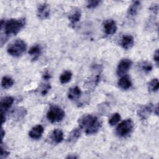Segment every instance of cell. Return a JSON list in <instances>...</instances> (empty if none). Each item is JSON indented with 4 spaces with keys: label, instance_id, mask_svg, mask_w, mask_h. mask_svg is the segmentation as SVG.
<instances>
[{
    "label": "cell",
    "instance_id": "cell-19",
    "mask_svg": "<svg viewBox=\"0 0 159 159\" xmlns=\"http://www.w3.org/2000/svg\"><path fill=\"white\" fill-rule=\"evenodd\" d=\"M14 84V80L9 76H5L2 78L1 86L4 89H8Z\"/></svg>",
    "mask_w": 159,
    "mask_h": 159
},
{
    "label": "cell",
    "instance_id": "cell-32",
    "mask_svg": "<svg viewBox=\"0 0 159 159\" xmlns=\"http://www.w3.org/2000/svg\"><path fill=\"white\" fill-rule=\"evenodd\" d=\"M158 105H157V106H156V107H155V109H154V112H155V113L156 114V115H158Z\"/></svg>",
    "mask_w": 159,
    "mask_h": 159
},
{
    "label": "cell",
    "instance_id": "cell-18",
    "mask_svg": "<svg viewBox=\"0 0 159 159\" xmlns=\"http://www.w3.org/2000/svg\"><path fill=\"white\" fill-rule=\"evenodd\" d=\"M52 139L54 142L56 143H59L61 142L63 140V133L58 129H55L52 132Z\"/></svg>",
    "mask_w": 159,
    "mask_h": 159
},
{
    "label": "cell",
    "instance_id": "cell-14",
    "mask_svg": "<svg viewBox=\"0 0 159 159\" xmlns=\"http://www.w3.org/2000/svg\"><path fill=\"white\" fill-rule=\"evenodd\" d=\"M141 7L140 2L139 1H134L129 6L128 10H127V15L129 17H134L136 16L139 11H140Z\"/></svg>",
    "mask_w": 159,
    "mask_h": 159
},
{
    "label": "cell",
    "instance_id": "cell-13",
    "mask_svg": "<svg viewBox=\"0 0 159 159\" xmlns=\"http://www.w3.org/2000/svg\"><path fill=\"white\" fill-rule=\"evenodd\" d=\"M120 44L124 49L125 50L130 49L134 44V40L133 37L130 35H124L121 39Z\"/></svg>",
    "mask_w": 159,
    "mask_h": 159
},
{
    "label": "cell",
    "instance_id": "cell-29",
    "mask_svg": "<svg viewBox=\"0 0 159 159\" xmlns=\"http://www.w3.org/2000/svg\"><path fill=\"white\" fill-rule=\"evenodd\" d=\"M43 78L46 80H48V79L50 78V73L47 71L45 72V73L43 75Z\"/></svg>",
    "mask_w": 159,
    "mask_h": 159
},
{
    "label": "cell",
    "instance_id": "cell-26",
    "mask_svg": "<svg viewBox=\"0 0 159 159\" xmlns=\"http://www.w3.org/2000/svg\"><path fill=\"white\" fill-rule=\"evenodd\" d=\"M9 155V152L6 151L5 149H4L2 146V144H1V154H0L1 158H6Z\"/></svg>",
    "mask_w": 159,
    "mask_h": 159
},
{
    "label": "cell",
    "instance_id": "cell-4",
    "mask_svg": "<svg viewBox=\"0 0 159 159\" xmlns=\"http://www.w3.org/2000/svg\"><path fill=\"white\" fill-rule=\"evenodd\" d=\"M134 129V122L130 119L121 122L116 128V134L120 137H125L131 134Z\"/></svg>",
    "mask_w": 159,
    "mask_h": 159
},
{
    "label": "cell",
    "instance_id": "cell-17",
    "mask_svg": "<svg viewBox=\"0 0 159 159\" xmlns=\"http://www.w3.org/2000/svg\"><path fill=\"white\" fill-rule=\"evenodd\" d=\"M81 90L78 86H75L69 89L68 93V98L69 99L74 101L78 99L81 95Z\"/></svg>",
    "mask_w": 159,
    "mask_h": 159
},
{
    "label": "cell",
    "instance_id": "cell-27",
    "mask_svg": "<svg viewBox=\"0 0 159 159\" xmlns=\"http://www.w3.org/2000/svg\"><path fill=\"white\" fill-rule=\"evenodd\" d=\"M153 59L157 64V66H158V61H159V53H158V50L157 49L153 56Z\"/></svg>",
    "mask_w": 159,
    "mask_h": 159
},
{
    "label": "cell",
    "instance_id": "cell-2",
    "mask_svg": "<svg viewBox=\"0 0 159 159\" xmlns=\"http://www.w3.org/2000/svg\"><path fill=\"white\" fill-rule=\"evenodd\" d=\"M80 129H85V133L88 135L97 133L101 127V122L94 116L85 114L78 120Z\"/></svg>",
    "mask_w": 159,
    "mask_h": 159
},
{
    "label": "cell",
    "instance_id": "cell-6",
    "mask_svg": "<svg viewBox=\"0 0 159 159\" xmlns=\"http://www.w3.org/2000/svg\"><path fill=\"white\" fill-rule=\"evenodd\" d=\"M132 61L130 60L127 58L122 59L118 64L117 68V74L120 76L125 75L130 69Z\"/></svg>",
    "mask_w": 159,
    "mask_h": 159
},
{
    "label": "cell",
    "instance_id": "cell-30",
    "mask_svg": "<svg viewBox=\"0 0 159 159\" xmlns=\"http://www.w3.org/2000/svg\"><path fill=\"white\" fill-rule=\"evenodd\" d=\"M78 158L77 156L72 155H68V157H66V158Z\"/></svg>",
    "mask_w": 159,
    "mask_h": 159
},
{
    "label": "cell",
    "instance_id": "cell-28",
    "mask_svg": "<svg viewBox=\"0 0 159 159\" xmlns=\"http://www.w3.org/2000/svg\"><path fill=\"white\" fill-rule=\"evenodd\" d=\"M50 89V86L49 85V84H47L45 86V88L43 89V90L42 91V94H43V95H45L47 93H48V90Z\"/></svg>",
    "mask_w": 159,
    "mask_h": 159
},
{
    "label": "cell",
    "instance_id": "cell-3",
    "mask_svg": "<svg viewBox=\"0 0 159 159\" xmlns=\"http://www.w3.org/2000/svg\"><path fill=\"white\" fill-rule=\"evenodd\" d=\"M26 49V43L21 39H17L12 42L7 46V52L10 55L18 57L21 56L25 52Z\"/></svg>",
    "mask_w": 159,
    "mask_h": 159
},
{
    "label": "cell",
    "instance_id": "cell-16",
    "mask_svg": "<svg viewBox=\"0 0 159 159\" xmlns=\"http://www.w3.org/2000/svg\"><path fill=\"white\" fill-rule=\"evenodd\" d=\"M118 86L120 88L126 90L131 87L132 82L127 76L124 75L119 79L118 81Z\"/></svg>",
    "mask_w": 159,
    "mask_h": 159
},
{
    "label": "cell",
    "instance_id": "cell-7",
    "mask_svg": "<svg viewBox=\"0 0 159 159\" xmlns=\"http://www.w3.org/2000/svg\"><path fill=\"white\" fill-rule=\"evenodd\" d=\"M50 6L47 3H42L40 4L37 8V16L39 19L41 20H44L47 19L50 16Z\"/></svg>",
    "mask_w": 159,
    "mask_h": 159
},
{
    "label": "cell",
    "instance_id": "cell-25",
    "mask_svg": "<svg viewBox=\"0 0 159 159\" xmlns=\"http://www.w3.org/2000/svg\"><path fill=\"white\" fill-rule=\"evenodd\" d=\"M141 68H142V70L145 73H149L150 71H152V65L150 63H149L143 62V63L142 64Z\"/></svg>",
    "mask_w": 159,
    "mask_h": 159
},
{
    "label": "cell",
    "instance_id": "cell-21",
    "mask_svg": "<svg viewBox=\"0 0 159 159\" xmlns=\"http://www.w3.org/2000/svg\"><path fill=\"white\" fill-rule=\"evenodd\" d=\"M81 132H80V129H73L70 134L68 141L70 142H73L75 140H76L80 137Z\"/></svg>",
    "mask_w": 159,
    "mask_h": 159
},
{
    "label": "cell",
    "instance_id": "cell-12",
    "mask_svg": "<svg viewBox=\"0 0 159 159\" xmlns=\"http://www.w3.org/2000/svg\"><path fill=\"white\" fill-rule=\"evenodd\" d=\"M81 16V10L79 8L75 7L73 9H72V11L70 12L68 16V19L70 20L71 25H75L80 20Z\"/></svg>",
    "mask_w": 159,
    "mask_h": 159
},
{
    "label": "cell",
    "instance_id": "cell-24",
    "mask_svg": "<svg viewBox=\"0 0 159 159\" xmlns=\"http://www.w3.org/2000/svg\"><path fill=\"white\" fill-rule=\"evenodd\" d=\"M101 2V1L99 0H92V1H88L87 3V7L88 9H94L98 6L100 3Z\"/></svg>",
    "mask_w": 159,
    "mask_h": 159
},
{
    "label": "cell",
    "instance_id": "cell-8",
    "mask_svg": "<svg viewBox=\"0 0 159 159\" xmlns=\"http://www.w3.org/2000/svg\"><path fill=\"white\" fill-rule=\"evenodd\" d=\"M153 109V105L152 103H149L147 105L142 106L140 109H139L137 111V114L142 120H145L152 113Z\"/></svg>",
    "mask_w": 159,
    "mask_h": 159
},
{
    "label": "cell",
    "instance_id": "cell-23",
    "mask_svg": "<svg viewBox=\"0 0 159 159\" xmlns=\"http://www.w3.org/2000/svg\"><path fill=\"white\" fill-rule=\"evenodd\" d=\"M120 120V116L119 113H114L109 119V123L111 126H113L117 124Z\"/></svg>",
    "mask_w": 159,
    "mask_h": 159
},
{
    "label": "cell",
    "instance_id": "cell-1",
    "mask_svg": "<svg viewBox=\"0 0 159 159\" xmlns=\"http://www.w3.org/2000/svg\"><path fill=\"white\" fill-rule=\"evenodd\" d=\"M25 19H11L4 21L1 20V36L4 35L3 37H1V44L3 45L4 43L7 39L8 37L12 35H16L25 26Z\"/></svg>",
    "mask_w": 159,
    "mask_h": 159
},
{
    "label": "cell",
    "instance_id": "cell-11",
    "mask_svg": "<svg viewBox=\"0 0 159 159\" xmlns=\"http://www.w3.org/2000/svg\"><path fill=\"white\" fill-rule=\"evenodd\" d=\"M43 131L44 129L42 125H37L32 128V129L29 132V135L33 139H39L42 137Z\"/></svg>",
    "mask_w": 159,
    "mask_h": 159
},
{
    "label": "cell",
    "instance_id": "cell-5",
    "mask_svg": "<svg viewBox=\"0 0 159 159\" xmlns=\"http://www.w3.org/2000/svg\"><path fill=\"white\" fill-rule=\"evenodd\" d=\"M65 115V111L61 107L57 106H52L47 113V118L50 122L54 123L62 120Z\"/></svg>",
    "mask_w": 159,
    "mask_h": 159
},
{
    "label": "cell",
    "instance_id": "cell-9",
    "mask_svg": "<svg viewBox=\"0 0 159 159\" xmlns=\"http://www.w3.org/2000/svg\"><path fill=\"white\" fill-rule=\"evenodd\" d=\"M104 29L106 35H112L117 31V25L116 22L112 19H109L104 23Z\"/></svg>",
    "mask_w": 159,
    "mask_h": 159
},
{
    "label": "cell",
    "instance_id": "cell-10",
    "mask_svg": "<svg viewBox=\"0 0 159 159\" xmlns=\"http://www.w3.org/2000/svg\"><path fill=\"white\" fill-rule=\"evenodd\" d=\"M14 98L11 96H6L1 100V114H5L6 111L11 107L14 102Z\"/></svg>",
    "mask_w": 159,
    "mask_h": 159
},
{
    "label": "cell",
    "instance_id": "cell-20",
    "mask_svg": "<svg viewBox=\"0 0 159 159\" xmlns=\"http://www.w3.org/2000/svg\"><path fill=\"white\" fill-rule=\"evenodd\" d=\"M71 77H72V73L69 70H66V71H65L63 73H62L61 75H60V81L61 84H65V83H68L71 80Z\"/></svg>",
    "mask_w": 159,
    "mask_h": 159
},
{
    "label": "cell",
    "instance_id": "cell-15",
    "mask_svg": "<svg viewBox=\"0 0 159 159\" xmlns=\"http://www.w3.org/2000/svg\"><path fill=\"white\" fill-rule=\"evenodd\" d=\"M42 52V48L39 44H35L31 47L29 51V54L32 57V60H37Z\"/></svg>",
    "mask_w": 159,
    "mask_h": 159
},
{
    "label": "cell",
    "instance_id": "cell-22",
    "mask_svg": "<svg viewBox=\"0 0 159 159\" xmlns=\"http://www.w3.org/2000/svg\"><path fill=\"white\" fill-rule=\"evenodd\" d=\"M158 80L157 78H155L152 80L148 83V89L150 91L152 92H156L158 90Z\"/></svg>",
    "mask_w": 159,
    "mask_h": 159
},
{
    "label": "cell",
    "instance_id": "cell-31",
    "mask_svg": "<svg viewBox=\"0 0 159 159\" xmlns=\"http://www.w3.org/2000/svg\"><path fill=\"white\" fill-rule=\"evenodd\" d=\"M4 134H5V132L4 131L3 129L2 128V129H1V139H2H2H3V138H4Z\"/></svg>",
    "mask_w": 159,
    "mask_h": 159
}]
</instances>
